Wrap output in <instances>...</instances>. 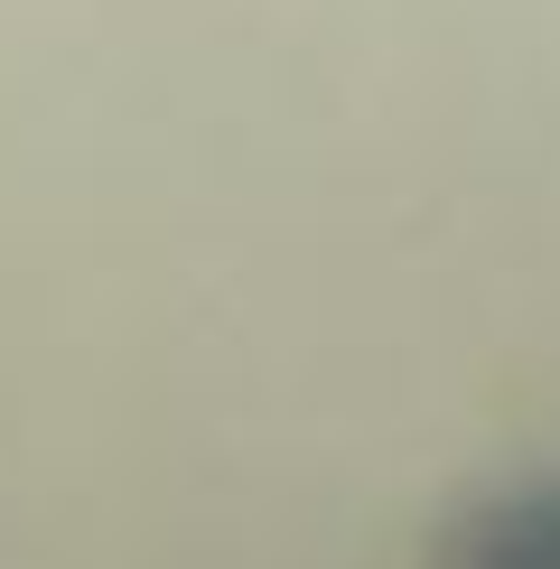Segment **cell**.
Segmentation results:
<instances>
[{
    "label": "cell",
    "instance_id": "1",
    "mask_svg": "<svg viewBox=\"0 0 560 569\" xmlns=\"http://www.w3.org/2000/svg\"><path fill=\"white\" fill-rule=\"evenodd\" d=\"M383 187H392V178H383ZM383 187H373V197H383ZM373 197H364V206H373ZM364 206H356V216H364ZM356 216H346V224H356ZM346 224H337V233H346ZM337 233H327V243H337ZM318 262H327V252H318ZM318 262H309V271H318ZM309 271H299V280H309ZM299 280H290V290H299ZM280 308H290V299H280ZM280 308H271V318H280ZM271 318H262V327H271ZM252 346H262V337H252ZM252 346H243V355H252ZM243 355H233V365H243ZM224 383H233V373H224ZM224 383H216V392H224Z\"/></svg>",
    "mask_w": 560,
    "mask_h": 569
}]
</instances>
